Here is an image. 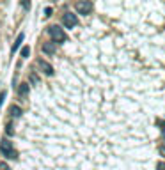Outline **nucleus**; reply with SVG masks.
I'll return each instance as SVG.
<instances>
[{"instance_id":"nucleus-10","label":"nucleus","mask_w":165,"mask_h":170,"mask_svg":"<svg viewBox=\"0 0 165 170\" xmlns=\"http://www.w3.org/2000/svg\"><path fill=\"white\" fill-rule=\"evenodd\" d=\"M29 55H30V48H29V46H23V48H21V59H29Z\"/></svg>"},{"instance_id":"nucleus-6","label":"nucleus","mask_w":165,"mask_h":170,"mask_svg":"<svg viewBox=\"0 0 165 170\" xmlns=\"http://www.w3.org/2000/svg\"><path fill=\"white\" fill-rule=\"evenodd\" d=\"M41 50H43V53H46V55H53V53L57 51V48H55V43H43Z\"/></svg>"},{"instance_id":"nucleus-17","label":"nucleus","mask_w":165,"mask_h":170,"mask_svg":"<svg viewBox=\"0 0 165 170\" xmlns=\"http://www.w3.org/2000/svg\"><path fill=\"white\" fill-rule=\"evenodd\" d=\"M4 98H5V90H4V92H0V105L4 103Z\"/></svg>"},{"instance_id":"nucleus-15","label":"nucleus","mask_w":165,"mask_h":170,"mask_svg":"<svg viewBox=\"0 0 165 170\" xmlns=\"http://www.w3.org/2000/svg\"><path fill=\"white\" fill-rule=\"evenodd\" d=\"M44 16H52V7H46V9H44Z\"/></svg>"},{"instance_id":"nucleus-11","label":"nucleus","mask_w":165,"mask_h":170,"mask_svg":"<svg viewBox=\"0 0 165 170\" xmlns=\"http://www.w3.org/2000/svg\"><path fill=\"white\" fill-rule=\"evenodd\" d=\"M156 170H165V161H158L156 163Z\"/></svg>"},{"instance_id":"nucleus-7","label":"nucleus","mask_w":165,"mask_h":170,"mask_svg":"<svg viewBox=\"0 0 165 170\" xmlns=\"http://www.w3.org/2000/svg\"><path fill=\"white\" fill-rule=\"evenodd\" d=\"M18 96H20V99H25L29 96V83H20L18 85Z\"/></svg>"},{"instance_id":"nucleus-14","label":"nucleus","mask_w":165,"mask_h":170,"mask_svg":"<svg viewBox=\"0 0 165 170\" xmlns=\"http://www.w3.org/2000/svg\"><path fill=\"white\" fill-rule=\"evenodd\" d=\"M158 152H160L162 156H165V145H160V147H158Z\"/></svg>"},{"instance_id":"nucleus-9","label":"nucleus","mask_w":165,"mask_h":170,"mask_svg":"<svg viewBox=\"0 0 165 170\" xmlns=\"http://www.w3.org/2000/svg\"><path fill=\"white\" fill-rule=\"evenodd\" d=\"M23 37H25L23 34H18V37H16V41H14V46H12V51H16V50H18V48L21 46V43H23Z\"/></svg>"},{"instance_id":"nucleus-13","label":"nucleus","mask_w":165,"mask_h":170,"mask_svg":"<svg viewBox=\"0 0 165 170\" xmlns=\"http://www.w3.org/2000/svg\"><path fill=\"white\" fill-rule=\"evenodd\" d=\"M30 82H32V83H37V82H39V78H37L36 73H32V75H30Z\"/></svg>"},{"instance_id":"nucleus-1","label":"nucleus","mask_w":165,"mask_h":170,"mask_svg":"<svg viewBox=\"0 0 165 170\" xmlns=\"http://www.w3.org/2000/svg\"><path fill=\"white\" fill-rule=\"evenodd\" d=\"M0 152H2V156H5V158H9V160H16V158H18V152L14 151L12 142H11L9 138H2V140H0Z\"/></svg>"},{"instance_id":"nucleus-5","label":"nucleus","mask_w":165,"mask_h":170,"mask_svg":"<svg viewBox=\"0 0 165 170\" xmlns=\"http://www.w3.org/2000/svg\"><path fill=\"white\" fill-rule=\"evenodd\" d=\"M37 66L41 68V71L46 75V76H53V73H55V71H53V66H52V64H48L46 60L39 59V60H37Z\"/></svg>"},{"instance_id":"nucleus-4","label":"nucleus","mask_w":165,"mask_h":170,"mask_svg":"<svg viewBox=\"0 0 165 170\" xmlns=\"http://www.w3.org/2000/svg\"><path fill=\"white\" fill-rule=\"evenodd\" d=\"M62 23H64V27H66V29H73V27H76V25H78V18H76V14L66 12V14H64V18H62Z\"/></svg>"},{"instance_id":"nucleus-8","label":"nucleus","mask_w":165,"mask_h":170,"mask_svg":"<svg viewBox=\"0 0 165 170\" xmlns=\"http://www.w3.org/2000/svg\"><path fill=\"white\" fill-rule=\"evenodd\" d=\"M9 113L12 115V117H20V115H21V108H20V106H16V105H12V106L9 108Z\"/></svg>"},{"instance_id":"nucleus-16","label":"nucleus","mask_w":165,"mask_h":170,"mask_svg":"<svg viewBox=\"0 0 165 170\" xmlns=\"http://www.w3.org/2000/svg\"><path fill=\"white\" fill-rule=\"evenodd\" d=\"M0 170H9L7 163H4V161H2V163H0Z\"/></svg>"},{"instance_id":"nucleus-18","label":"nucleus","mask_w":165,"mask_h":170,"mask_svg":"<svg viewBox=\"0 0 165 170\" xmlns=\"http://www.w3.org/2000/svg\"><path fill=\"white\" fill-rule=\"evenodd\" d=\"M163 138H165V128H163Z\"/></svg>"},{"instance_id":"nucleus-3","label":"nucleus","mask_w":165,"mask_h":170,"mask_svg":"<svg viewBox=\"0 0 165 170\" xmlns=\"http://www.w3.org/2000/svg\"><path fill=\"white\" fill-rule=\"evenodd\" d=\"M75 9H76L78 14H91L93 12V4H91V0H78L75 4Z\"/></svg>"},{"instance_id":"nucleus-12","label":"nucleus","mask_w":165,"mask_h":170,"mask_svg":"<svg viewBox=\"0 0 165 170\" xmlns=\"http://www.w3.org/2000/svg\"><path fill=\"white\" fill-rule=\"evenodd\" d=\"M5 133H7V135H12V133H14V130H12V126H11V124H7V126H5Z\"/></svg>"},{"instance_id":"nucleus-2","label":"nucleus","mask_w":165,"mask_h":170,"mask_svg":"<svg viewBox=\"0 0 165 170\" xmlns=\"http://www.w3.org/2000/svg\"><path fill=\"white\" fill-rule=\"evenodd\" d=\"M48 34L52 36L53 43H64V41L68 39L66 32H64L59 25H52V27H48Z\"/></svg>"}]
</instances>
